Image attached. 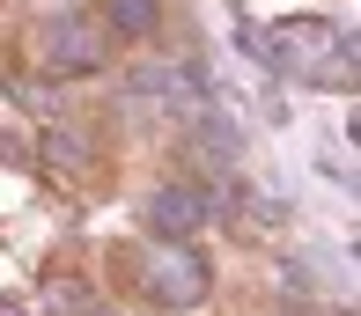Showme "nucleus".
Instances as JSON below:
<instances>
[{
	"label": "nucleus",
	"instance_id": "1",
	"mask_svg": "<svg viewBox=\"0 0 361 316\" xmlns=\"http://www.w3.org/2000/svg\"><path fill=\"white\" fill-rule=\"evenodd\" d=\"M37 52H44L37 59L44 74H96V66L111 59V30L96 23V15H52Z\"/></svg>",
	"mask_w": 361,
	"mask_h": 316
},
{
	"label": "nucleus",
	"instance_id": "6",
	"mask_svg": "<svg viewBox=\"0 0 361 316\" xmlns=\"http://www.w3.org/2000/svg\"><path fill=\"white\" fill-rule=\"evenodd\" d=\"M155 0H104V30H118V37H147L155 30Z\"/></svg>",
	"mask_w": 361,
	"mask_h": 316
},
{
	"label": "nucleus",
	"instance_id": "3",
	"mask_svg": "<svg viewBox=\"0 0 361 316\" xmlns=\"http://www.w3.org/2000/svg\"><path fill=\"white\" fill-rule=\"evenodd\" d=\"M207 287H214V272L192 243H162V258L147 265V302H162V309H200Z\"/></svg>",
	"mask_w": 361,
	"mask_h": 316
},
{
	"label": "nucleus",
	"instance_id": "2",
	"mask_svg": "<svg viewBox=\"0 0 361 316\" xmlns=\"http://www.w3.org/2000/svg\"><path fill=\"white\" fill-rule=\"evenodd\" d=\"M258 52H266L273 74H310L317 81V59H347L354 52V37L339 44V30L332 23H288V30H273V37H251Z\"/></svg>",
	"mask_w": 361,
	"mask_h": 316
},
{
	"label": "nucleus",
	"instance_id": "7",
	"mask_svg": "<svg viewBox=\"0 0 361 316\" xmlns=\"http://www.w3.org/2000/svg\"><path fill=\"white\" fill-rule=\"evenodd\" d=\"M0 316H23V309H0Z\"/></svg>",
	"mask_w": 361,
	"mask_h": 316
},
{
	"label": "nucleus",
	"instance_id": "4",
	"mask_svg": "<svg viewBox=\"0 0 361 316\" xmlns=\"http://www.w3.org/2000/svg\"><path fill=\"white\" fill-rule=\"evenodd\" d=\"M221 213V191H192V184H162L155 198H147V228H155L162 243H185L200 236L207 221Z\"/></svg>",
	"mask_w": 361,
	"mask_h": 316
},
{
	"label": "nucleus",
	"instance_id": "5",
	"mask_svg": "<svg viewBox=\"0 0 361 316\" xmlns=\"http://www.w3.org/2000/svg\"><path fill=\"white\" fill-rule=\"evenodd\" d=\"M126 89H133V96H162V103H170L177 118H192V110H207V81L192 74L185 59H140L133 74H126Z\"/></svg>",
	"mask_w": 361,
	"mask_h": 316
}]
</instances>
